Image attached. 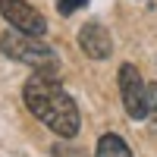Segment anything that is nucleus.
I'll list each match as a JSON object with an SVG mask.
<instances>
[{"instance_id": "423d86ee", "label": "nucleus", "mask_w": 157, "mask_h": 157, "mask_svg": "<svg viewBox=\"0 0 157 157\" xmlns=\"http://www.w3.org/2000/svg\"><path fill=\"white\" fill-rule=\"evenodd\" d=\"M94 157H132V151H129V145H126L120 135H104L98 141Z\"/></svg>"}, {"instance_id": "7ed1b4c3", "label": "nucleus", "mask_w": 157, "mask_h": 157, "mask_svg": "<svg viewBox=\"0 0 157 157\" xmlns=\"http://www.w3.org/2000/svg\"><path fill=\"white\" fill-rule=\"evenodd\" d=\"M120 94H123V107L132 120H145L148 116V85L141 82V72L132 63L120 66Z\"/></svg>"}, {"instance_id": "6e6552de", "label": "nucleus", "mask_w": 157, "mask_h": 157, "mask_svg": "<svg viewBox=\"0 0 157 157\" xmlns=\"http://www.w3.org/2000/svg\"><path fill=\"white\" fill-rule=\"evenodd\" d=\"M148 116L157 126V85H148Z\"/></svg>"}, {"instance_id": "0eeeda50", "label": "nucleus", "mask_w": 157, "mask_h": 157, "mask_svg": "<svg viewBox=\"0 0 157 157\" xmlns=\"http://www.w3.org/2000/svg\"><path fill=\"white\" fill-rule=\"evenodd\" d=\"M88 3V0H57V10L63 13V16H69V13H75V10H82Z\"/></svg>"}, {"instance_id": "f257e3e1", "label": "nucleus", "mask_w": 157, "mask_h": 157, "mask_svg": "<svg viewBox=\"0 0 157 157\" xmlns=\"http://www.w3.org/2000/svg\"><path fill=\"white\" fill-rule=\"evenodd\" d=\"M22 98H25V107L50 132H57L60 138H72L78 132V107L66 91L57 85V78L41 75V72L32 75L22 88Z\"/></svg>"}, {"instance_id": "f03ea898", "label": "nucleus", "mask_w": 157, "mask_h": 157, "mask_svg": "<svg viewBox=\"0 0 157 157\" xmlns=\"http://www.w3.org/2000/svg\"><path fill=\"white\" fill-rule=\"evenodd\" d=\"M0 47H3L6 57L19 60V63H29V66H35L41 75L57 78V72H60V57L54 54V47H50V44H41L35 35L6 32L3 38H0Z\"/></svg>"}, {"instance_id": "39448f33", "label": "nucleus", "mask_w": 157, "mask_h": 157, "mask_svg": "<svg viewBox=\"0 0 157 157\" xmlns=\"http://www.w3.org/2000/svg\"><path fill=\"white\" fill-rule=\"evenodd\" d=\"M78 47H82V54L91 57V60H107L110 50H113L110 32L104 29L101 22H85L82 32H78Z\"/></svg>"}, {"instance_id": "20e7f679", "label": "nucleus", "mask_w": 157, "mask_h": 157, "mask_svg": "<svg viewBox=\"0 0 157 157\" xmlns=\"http://www.w3.org/2000/svg\"><path fill=\"white\" fill-rule=\"evenodd\" d=\"M0 16H3L16 32H22V35H35V38H41V35L47 32L44 16H41L35 6H29L25 0H0Z\"/></svg>"}]
</instances>
